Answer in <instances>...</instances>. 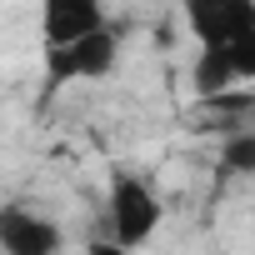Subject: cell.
I'll return each mask as SVG.
<instances>
[{
    "instance_id": "8992f818",
    "label": "cell",
    "mask_w": 255,
    "mask_h": 255,
    "mask_svg": "<svg viewBox=\"0 0 255 255\" xmlns=\"http://www.w3.org/2000/svg\"><path fill=\"white\" fill-rule=\"evenodd\" d=\"M230 85H240L230 50H225V45H200V60H195V90L210 100V95H225Z\"/></svg>"
},
{
    "instance_id": "9c48e42d",
    "label": "cell",
    "mask_w": 255,
    "mask_h": 255,
    "mask_svg": "<svg viewBox=\"0 0 255 255\" xmlns=\"http://www.w3.org/2000/svg\"><path fill=\"white\" fill-rule=\"evenodd\" d=\"M0 255H5V250H0Z\"/></svg>"
},
{
    "instance_id": "6da1fadb",
    "label": "cell",
    "mask_w": 255,
    "mask_h": 255,
    "mask_svg": "<svg viewBox=\"0 0 255 255\" xmlns=\"http://www.w3.org/2000/svg\"><path fill=\"white\" fill-rule=\"evenodd\" d=\"M120 60V35L110 25L85 30L70 45H45V80L65 85V80H105Z\"/></svg>"
},
{
    "instance_id": "52a82bcc",
    "label": "cell",
    "mask_w": 255,
    "mask_h": 255,
    "mask_svg": "<svg viewBox=\"0 0 255 255\" xmlns=\"http://www.w3.org/2000/svg\"><path fill=\"white\" fill-rule=\"evenodd\" d=\"M220 160H225V170H235V175H255V135H250V130L225 135Z\"/></svg>"
},
{
    "instance_id": "5b68a950",
    "label": "cell",
    "mask_w": 255,
    "mask_h": 255,
    "mask_svg": "<svg viewBox=\"0 0 255 255\" xmlns=\"http://www.w3.org/2000/svg\"><path fill=\"white\" fill-rule=\"evenodd\" d=\"M105 25L100 0H40V35L45 45H70L85 30Z\"/></svg>"
},
{
    "instance_id": "277c9868",
    "label": "cell",
    "mask_w": 255,
    "mask_h": 255,
    "mask_svg": "<svg viewBox=\"0 0 255 255\" xmlns=\"http://www.w3.org/2000/svg\"><path fill=\"white\" fill-rule=\"evenodd\" d=\"M0 250L5 255H60V230L55 220L25 205H0Z\"/></svg>"
},
{
    "instance_id": "ba28073f",
    "label": "cell",
    "mask_w": 255,
    "mask_h": 255,
    "mask_svg": "<svg viewBox=\"0 0 255 255\" xmlns=\"http://www.w3.org/2000/svg\"><path fill=\"white\" fill-rule=\"evenodd\" d=\"M85 255H135V250H125V245L110 240V235H95V240L85 245Z\"/></svg>"
},
{
    "instance_id": "3957f363",
    "label": "cell",
    "mask_w": 255,
    "mask_h": 255,
    "mask_svg": "<svg viewBox=\"0 0 255 255\" xmlns=\"http://www.w3.org/2000/svg\"><path fill=\"white\" fill-rule=\"evenodd\" d=\"M185 25L200 45L255 40V0H180Z\"/></svg>"
},
{
    "instance_id": "7a4b0ae2",
    "label": "cell",
    "mask_w": 255,
    "mask_h": 255,
    "mask_svg": "<svg viewBox=\"0 0 255 255\" xmlns=\"http://www.w3.org/2000/svg\"><path fill=\"white\" fill-rule=\"evenodd\" d=\"M160 230V200L145 180L135 175H115L110 185V240H120L125 250H140L150 235Z\"/></svg>"
}]
</instances>
